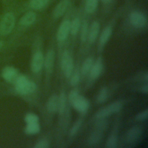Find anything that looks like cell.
I'll use <instances>...</instances> for the list:
<instances>
[{
	"label": "cell",
	"mask_w": 148,
	"mask_h": 148,
	"mask_svg": "<svg viewBox=\"0 0 148 148\" xmlns=\"http://www.w3.org/2000/svg\"><path fill=\"white\" fill-rule=\"evenodd\" d=\"M14 84L16 91L21 95L32 94L37 87L35 82L29 80L27 76L21 74L18 76Z\"/></svg>",
	"instance_id": "obj_1"
},
{
	"label": "cell",
	"mask_w": 148,
	"mask_h": 148,
	"mask_svg": "<svg viewBox=\"0 0 148 148\" xmlns=\"http://www.w3.org/2000/svg\"><path fill=\"white\" fill-rule=\"evenodd\" d=\"M128 20L130 24L135 28H144L147 23L145 14L138 10H132L128 14Z\"/></svg>",
	"instance_id": "obj_2"
},
{
	"label": "cell",
	"mask_w": 148,
	"mask_h": 148,
	"mask_svg": "<svg viewBox=\"0 0 148 148\" xmlns=\"http://www.w3.org/2000/svg\"><path fill=\"white\" fill-rule=\"evenodd\" d=\"M123 106V103L121 101H117L113 102L107 106L99 110L97 112L95 117L97 119H105L113 113L120 112Z\"/></svg>",
	"instance_id": "obj_3"
},
{
	"label": "cell",
	"mask_w": 148,
	"mask_h": 148,
	"mask_svg": "<svg viewBox=\"0 0 148 148\" xmlns=\"http://www.w3.org/2000/svg\"><path fill=\"white\" fill-rule=\"evenodd\" d=\"M61 64L65 76L67 78L70 77L73 71V61L67 50H65L62 53Z\"/></svg>",
	"instance_id": "obj_4"
},
{
	"label": "cell",
	"mask_w": 148,
	"mask_h": 148,
	"mask_svg": "<svg viewBox=\"0 0 148 148\" xmlns=\"http://www.w3.org/2000/svg\"><path fill=\"white\" fill-rule=\"evenodd\" d=\"M15 23V18L13 13H6L0 24V33L3 35L9 34L13 29Z\"/></svg>",
	"instance_id": "obj_5"
},
{
	"label": "cell",
	"mask_w": 148,
	"mask_h": 148,
	"mask_svg": "<svg viewBox=\"0 0 148 148\" xmlns=\"http://www.w3.org/2000/svg\"><path fill=\"white\" fill-rule=\"evenodd\" d=\"M73 108L79 113H85L90 107V102L84 97L79 95L71 103Z\"/></svg>",
	"instance_id": "obj_6"
},
{
	"label": "cell",
	"mask_w": 148,
	"mask_h": 148,
	"mask_svg": "<svg viewBox=\"0 0 148 148\" xmlns=\"http://www.w3.org/2000/svg\"><path fill=\"white\" fill-rule=\"evenodd\" d=\"M142 134V129L138 125L131 128L126 134L125 140L129 145H133L136 143L140 139Z\"/></svg>",
	"instance_id": "obj_7"
},
{
	"label": "cell",
	"mask_w": 148,
	"mask_h": 148,
	"mask_svg": "<svg viewBox=\"0 0 148 148\" xmlns=\"http://www.w3.org/2000/svg\"><path fill=\"white\" fill-rule=\"evenodd\" d=\"M71 21L69 19L66 18L60 24L57 33V39L59 42L64 41L68 36L70 33Z\"/></svg>",
	"instance_id": "obj_8"
},
{
	"label": "cell",
	"mask_w": 148,
	"mask_h": 148,
	"mask_svg": "<svg viewBox=\"0 0 148 148\" xmlns=\"http://www.w3.org/2000/svg\"><path fill=\"white\" fill-rule=\"evenodd\" d=\"M20 73L17 69L11 66L5 67L2 71V77L8 82L14 83Z\"/></svg>",
	"instance_id": "obj_9"
},
{
	"label": "cell",
	"mask_w": 148,
	"mask_h": 148,
	"mask_svg": "<svg viewBox=\"0 0 148 148\" xmlns=\"http://www.w3.org/2000/svg\"><path fill=\"white\" fill-rule=\"evenodd\" d=\"M44 64V57L42 53L40 51H36L33 56L31 63V68L33 72H39Z\"/></svg>",
	"instance_id": "obj_10"
},
{
	"label": "cell",
	"mask_w": 148,
	"mask_h": 148,
	"mask_svg": "<svg viewBox=\"0 0 148 148\" xmlns=\"http://www.w3.org/2000/svg\"><path fill=\"white\" fill-rule=\"evenodd\" d=\"M70 5V0H61L56 5L53 12V16L54 18L61 17L68 10Z\"/></svg>",
	"instance_id": "obj_11"
},
{
	"label": "cell",
	"mask_w": 148,
	"mask_h": 148,
	"mask_svg": "<svg viewBox=\"0 0 148 148\" xmlns=\"http://www.w3.org/2000/svg\"><path fill=\"white\" fill-rule=\"evenodd\" d=\"M103 65L102 58L101 57H98L95 62H94V64L89 72L90 76L92 79H97L99 75H101L102 69H103Z\"/></svg>",
	"instance_id": "obj_12"
},
{
	"label": "cell",
	"mask_w": 148,
	"mask_h": 148,
	"mask_svg": "<svg viewBox=\"0 0 148 148\" xmlns=\"http://www.w3.org/2000/svg\"><path fill=\"white\" fill-rule=\"evenodd\" d=\"M100 29L99 23L97 21H93L88 28L87 40L90 43H93L96 40Z\"/></svg>",
	"instance_id": "obj_13"
},
{
	"label": "cell",
	"mask_w": 148,
	"mask_h": 148,
	"mask_svg": "<svg viewBox=\"0 0 148 148\" xmlns=\"http://www.w3.org/2000/svg\"><path fill=\"white\" fill-rule=\"evenodd\" d=\"M55 60V53L53 50H49L45 57H44V65L45 67L46 71L47 73H50L52 72Z\"/></svg>",
	"instance_id": "obj_14"
},
{
	"label": "cell",
	"mask_w": 148,
	"mask_h": 148,
	"mask_svg": "<svg viewBox=\"0 0 148 148\" xmlns=\"http://www.w3.org/2000/svg\"><path fill=\"white\" fill-rule=\"evenodd\" d=\"M36 19V15L35 13L32 11H29L24 14L20 20V24L27 27L32 25L35 23Z\"/></svg>",
	"instance_id": "obj_15"
},
{
	"label": "cell",
	"mask_w": 148,
	"mask_h": 148,
	"mask_svg": "<svg viewBox=\"0 0 148 148\" xmlns=\"http://www.w3.org/2000/svg\"><path fill=\"white\" fill-rule=\"evenodd\" d=\"M112 34V28L111 26H107L102 31L99 38V47L102 48L109 40Z\"/></svg>",
	"instance_id": "obj_16"
},
{
	"label": "cell",
	"mask_w": 148,
	"mask_h": 148,
	"mask_svg": "<svg viewBox=\"0 0 148 148\" xmlns=\"http://www.w3.org/2000/svg\"><path fill=\"white\" fill-rule=\"evenodd\" d=\"M51 0H30L28 6L31 9L40 10L44 9L49 4Z\"/></svg>",
	"instance_id": "obj_17"
},
{
	"label": "cell",
	"mask_w": 148,
	"mask_h": 148,
	"mask_svg": "<svg viewBox=\"0 0 148 148\" xmlns=\"http://www.w3.org/2000/svg\"><path fill=\"white\" fill-rule=\"evenodd\" d=\"M58 95L56 94L52 95L49 98L47 103L46 108L47 110L50 113H56L58 111Z\"/></svg>",
	"instance_id": "obj_18"
},
{
	"label": "cell",
	"mask_w": 148,
	"mask_h": 148,
	"mask_svg": "<svg viewBox=\"0 0 148 148\" xmlns=\"http://www.w3.org/2000/svg\"><path fill=\"white\" fill-rule=\"evenodd\" d=\"M102 131L99 130L93 132L90 136L88 142L91 146H95L98 144L102 139Z\"/></svg>",
	"instance_id": "obj_19"
},
{
	"label": "cell",
	"mask_w": 148,
	"mask_h": 148,
	"mask_svg": "<svg viewBox=\"0 0 148 148\" xmlns=\"http://www.w3.org/2000/svg\"><path fill=\"white\" fill-rule=\"evenodd\" d=\"M98 0H85L84 10L87 14H92L95 12L98 6Z\"/></svg>",
	"instance_id": "obj_20"
},
{
	"label": "cell",
	"mask_w": 148,
	"mask_h": 148,
	"mask_svg": "<svg viewBox=\"0 0 148 148\" xmlns=\"http://www.w3.org/2000/svg\"><path fill=\"white\" fill-rule=\"evenodd\" d=\"M40 130V127L38 123L27 124L25 128V132L28 135H35Z\"/></svg>",
	"instance_id": "obj_21"
},
{
	"label": "cell",
	"mask_w": 148,
	"mask_h": 148,
	"mask_svg": "<svg viewBox=\"0 0 148 148\" xmlns=\"http://www.w3.org/2000/svg\"><path fill=\"white\" fill-rule=\"evenodd\" d=\"M118 144V136L116 132H113L108 138L105 147L107 148H116Z\"/></svg>",
	"instance_id": "obj_22"
},
{
	"label": "cell",
	"mask_w": 148,
	"mask_h": 148,
	"mask_svg": "<svg viewBox=\"0 0 148 148\" xmlns=\"http://www.w3.org/2000/svg\"><path fill=\"white\" fill-rule=\"evenodd\" d=\"M81 21L79 17H75L71 21L70 25V34L73 35H76L80 28Z\"/></svg>",
	"instance_id": "obj_23"
},
{
	"label": "cell",
	"mask_w": 148,
	"mask_h": 148,
	"mask_svg": "<svg viewBox=\"0 0 148 148\" xmlns=\"http://www.w3.org/2000/svg\"><path fill=\"white\" fill-rule=\"evenodd\" d=\"M80 39L82 42H85L87 40L88 34V23L87 20H84L80 26Z\"/></svg>",
	"instance_id": "obj_24"
},
{
	"label": "cell",
	"mask_w": 148,
	"mask_h": 148,
	"mask_svg": "<svg viewBox=\"0 0 148 148\" xmlns=\"http://www.w3.org/2000/svg\"><path fill=\"white\" fill-rule=\"evenodd\" d=\"M93 64H94V60L92 57H88L87 58H86L81 68V71L82 74L86 75L88 73H89Z\"/></svg>",
	"instance_id": "obj_25"
},
{
	"label": "cell",
	"mask_w": 148,
	"mask_h": 148,
	"mask_svg": "<svg viewBox=\"0 0 148 148\" xmlns=\"http://www.w3.org/2000/svg\"><path fill=\"white\" fill-rule=\"evenodd\" d=\"M66 105V97L64 92H62L58 95V111L60 114H62L64 112Z\"/></svg>",
	"instance_id": "obj_26"
},
{
	"label": "cell",
	"mask_w": 148,
	"mask_h": 148,
	"mask_svg": "<svg viewBox=\"0 0 148 148\" xmlns=\"http://www.w3.org/2000/svg\"><path fill=\"white\" fill-rule=\"evenodd\" d=\"M108 97V90L106 87L102 88L99 91L97 97V101L99 103H102L105 102Z\"/></svg>",
	"instance_id": "obj_27"
},
{
	"label": "cell",
	"mask_w": 148,
	"mask_h": 148,
	"mask_svg": "<svg viewBox=\"0 0 148 148\" xmlns=\"http://www.w3.org/2000/svg\"><path fill=\"white\" fill-rule=\"evenodd\" d=\"M24 120L27 124L38 123L39 117L38 115L32 113H29L27 114L24 117Z\"/></svg>",
	"instance_id": "obj_28"
},
{
	"label": "cell",
	"mask_w": 148,
	"mask_h": 148,
	"mask_svg": "<svg viewBox=\"0 0 148 148\" xmlns=\"http://www.w3.org/2000/svg\"><path fill=\"white\" fill-rule=\"evenodd\" d=\"M82 120L80 119H79L75 121V123L73 124V125H72L71 129V131H70L71 135L72 136L74 135L77 132V131H79V130L80 129L82 125Z\"/></svg>",
	"instance_id": "obj_29"
},
{
	"label": "cell",
	"mask_w": 148,
	"mask_h": 148,
	"mask_svg": "<svg viewBox=\"0 0 148 148\" xmlns=\"http://www.w3.org/2000/svg\"><path fill=\"white\" fill-rule=\"evenodd\" d=\"M98 121L96 123V127L97 129L99 130L100 131H103L106 128V126L108 125L107 121L105 119V118L102 119H98Z\"/></svg>",
	"instance_id": "obj_30"
},
{
	"label": "cell",
	"mask_w": 148,
	"mask_h": 148,
	"mask_svg": "<svg viewBox=\"0 0 148 148\" xmlns=\"http://www.w3.org/2000/svg\"><path fill=\"white\" fill-rule=\"evenodd\" d=\"M148 117V109H146L145 110L142 111L135 116V119L137 121H145L147 119Z\"/></svg>",
	"instance_id": "obj_31"
},
{
	"label": "cell",
	"mask_w": 148,
	"mask_h": 148,
	"mask_svg": "<svg viewBox=\"0 0 148 148\" xmlns=\"http://www.w3.org/2000/svg\"><path fill=\"white\" fill-rule=\"evenodd\" d=\"M50 145L47 140L43 139L39 140L36 142L35 145L34 146V148H48L49 147Z\"/></svg>",
	"instance_id": "obj_32"
},
{
	"label": "cell",
	"mask_w": 148,
	"mask_h": 148,
	"mask_svg": "<svg viewBox=\"0 0 148 148\" xmlns=\"http://www.w3.org/2000/svg\"><path fill=\"white\" fill-rule=\"evenodd\" d=\"M70 84L73 86H75L76 84H77V83L79 82L80 80V75L79 72H74V73H72V75L70 76Z\"/></svg>",
	"instance_id": "obj_33"
},
{
	"label": "cell",
	"mask_w": 148,
	"mask_h": 148,
	"mask_svg": "<svg viewBox=\"0 0 148 148\" xmlns=\"http://www.w3.org/2000/svg\"><path fill=\"white\" fill-rule=\"evenodd\" d=\"M103 5V7L105 10H108L111 8L112 5H113L114 0H101Z\"/></svg>",
	"instance_id": "obj_34"
},
{
	"label": "cell",
	"mask_w": 148,
	"mask_h": 148,
	"mask_svg": "<svg viewBox=\"0 0 148 148\" xmlns=\"http://www.w3.org/2000/svg\"><path fill=\"white\" fill-rule=\"evenodd\" d=\"M79 95V91L76 89H73L71 90L68 95V99L71 103L73 101V100Z\"/></svg>",
	"instance_id": "obj_35"
},
{
	"label": "cell",
	"mask_w": 148,
	"mask_h": 148,
	"mask_svg": "<svg viewBox=\"0 0 148 148\" xmlns=\"http://www.w3.org/2000/svg\"><path fill=\"white\" fill-rule=\"evenodd\" d=\"M140 91L143 94H147V92H148V85H147V84H146L143 85L141 87Z\"/></svg>",
	"instance_id": "obj_36"
},
{
	"label": "cell",
	"mask_w": 148,
	"mask_h": 148,
	"mask_svg": "<svg viewBox=\"0 0 148 148\" xmlns=\"http://www.w3.org/2000/svg\"><path fill=\"white\" fill-rule=\"evenodd\" d=\"M144 79H145V80L147 82V80H148V73H147V72H146L145 74V75H144Z\"/></svg>",
	"instance_id": "obj_37"
},
{
	"label": "cell",
	"mask_w": 148,
	"mask_h": 148,
	"mask_svg": "<svg viewBox=\"0 0 148 148\" xmlns=\"http://www.w3.org/2000/svg\"><path fill=\"white\" fill-rule=\"evenodd\" d=\"M2 45H3V42L2 40H0V49L2 47Z\"/></svg>",
	"instance_id": "obj_38"
}]
</instances>
